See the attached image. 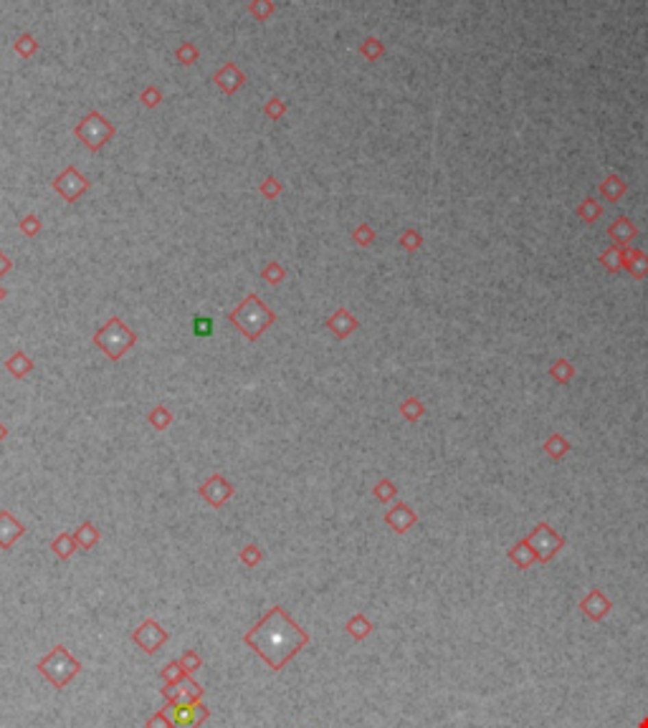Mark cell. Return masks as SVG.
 <instances>
[{
    "instance_id": "obj_31",
    "label": "cell",
    "mask_w": 648,
    "mask_h": 728,
    "mask_svg": "<svg viewBox=\"0 0 648 728\" xmlns=\"http://www.w3.org/2000/svg\"><path fill=\"white\" fill-rule=\"evenodd\" d=\"M192 331H195L198 337H208V334H213V319H205V316H198V319L192 322Z\"/></svg>"
},
{
    "instance_id": "obj_2",
    "label": "cell",
    "mask_w": 648,
    "mask_h": 728,
    "mask_svg": "<svg viewBox=\"0 0 648 728\" xmlns=\"http://www.w3.org/2000/svg\"><path fill=\"white\" fill-rule=\"evenodd\" d=\"M228 322L236 324V326L243 331V337L253 341L276 322V314L271 311V309H266V304H264L256 294H249V296L243 298L241 304L228 314Z\"/></svg>"
},
{
    "instance_id": "obj_12",
    "label": "cell",
    "mask_w": 648,
    "mask_h": 728,
    "mask_svg": "<svg viewBox=\"0 0 648 728\" xmlns=\"http://www.w3.org/2000/svg\"><path fill=\"white\" fill-rule=\"evenodd\" d=\"M385 521L390 523L392 529L398 531V534H406L413 523H416V513H413V508L406 504H395L390 508V511L385 513Z\"/></svg>"
},
{
    "instance_id": "obj_11",
    "label": "cell",
    "mask_w": 648,
    "mask_h": 728,
    "mask_svg": "<svg viewBox=\"0 0 648 728\" xmlns=\"http://www.w3.org/2000/svg\"><path fill=\"white\" fill-rule=\"evenodd\" d=\"M25 534V526L10 511H0V549H10Z\"/></svg>"
},
{
    "instance_id": "obj_22",
    "label": "cell",
    "mask_w": 648,
    "mask_h": 728,
    "mask_svg": "<svg viewBox=\"0 0 648 728\" xmlns=\"http://www.w3.org/2000/svg\"><path fill=\"white\" fill-rule=\"evenodd\" d=\"M180 665H183V671L188 673V675H192L195 671H200V668H203V658H200L195 650H188V653L180 658Z\"/></svg>"
},
{
    "instance_id": "obj_1",
    "label": "cell",
    "mask_w": 648,
    "mask_h": 728,
    "mask_svg": "<svg viewBox=\"0 0 648 728\" xmlns=\"http://www.w3.org/2000/svg\"><path fill=\"white\" fill-rule=\"evenodd\" d=\"M243 642L266 662L271 671H282L294 655L309 645V635L307 629H301L282 607H271L243 635Z\"/></svg>"
},
{
    "instance_id": "obj_42",
    "label": "cell",
    "mask_w": 648,
    "mask_h": 728,
    "mask_svg": "<svg viewBox=\"0 0 648 728\" xmlns=\"http://www.w3.org/2000/svg\"><path fill=\"white\" fill-rule=\"evenodd\" d=\"M640 728H648V718H646V720H640Z\"/></svg>"
},
{
    "instance_id": "obj_9",
    "label": "cell",
    "mask_w": 648,
    "mask_h": 728,
    "mask_svg": "<svg viewBox=\"0 0 648 728\" xmlns=\"http://www.w3.org/2000/svg\"><path fill=\"white\" fill-rule=\"evenodd\" d=\"M162 695H165L167 703H190V701H200L203 698V688L190 675H185L180 683L162 688Z\"/></svg>"
},
{
    "instance_id": "obj_37",
    "label": "cell",
    "mask_w": 648,
    "mask_h": 728,
    "mask_svg": "<svg viewBox=\"0 0 648 728\" xmlns=\"http://www.w3.org/2000/svg\"><path fill=\"white\" fill-rule=\"evenodd\" d=\"M613 180H615V177H608V180L603 182V187H600V190H603V195H610V198H615L618 192H623V185H621V187H613Z\"/></svg>"
},
{
    "instance_id": "obj_3",
    "label": "cell",
    "mask_w": 648,
    "mask_h": 728,
    "mask_svg": "<svg viewBox=\"0 0 648 728\" xmlns=\"http://www.w3.org/2000/svg\"><path fill=\"white\" fill-rule=\"evenodd\" d=\"M36 668H38V673L49 680L51 686L64 690L82 673V662L76 660V658H71V653L64 645H56L49 655H43Z\"/></svg>"
},
{
    "instance_id": "obj_16",
    "label": "cell",
    "mask_w": 648,
    "mask_h": 728,
    "mask_svg": "<svg viewBox=\"0 0 648 728\" xmlns=\"http://www.w3.org/2000/svg\"><path fill=\"white\" fill-rule=\"evenodd\" d=\"M74 536H76V544H79V549L89 551V549H92V546H97V541H99V529H97L92 521H84L82 526L74 531Z\"/></svg>"
},
{
    "instance_id": "obj_6",
    "label": "cell",
    "mask_w": 648,
    "mask_h": 728,
    "mask_svg": "<svg viewBox=\"0 0 648 728\" xmlns=\"http://www.w3.org/2000/svg\"><path fill=\"white\" fill-rule=\"evenodd\" d=\"M165 716L170 718L173 728H200L210 718V708L203 701L190 703H165Z\"/></svg>"
},
{
    "instance_id": "obj_13",
    "label": "cell",
    "mask_w": 648,
    "mask_h": 728,
    "mask_svg": "<svg viewBox=\"0 0 648 728\" xmlns=\"http://www.w3.org/2000/svg\"><path fill=\"white\" fill-rule=\"evenodd\" d=\"M213 81L221 86V89L225 91V94H233V91H238L243 86V81H246V76L241 74V68L238 66H233V64H225L221 71H218L216 76H213Z\"/></svg>"
},
{
    "instance_id": "obj_8",
    "label": "cell",
    "mask_w": 648,
    "mask_h": 728,
    "mask_svg": "<svg viewBox=\"0 0 648 728\" xmlns=\"http://www.w3.org/2000/svg\"><path fill=\"white\" fill-rule=\"evenodd\" d=\"M86 187H89V182H86V177H84V174L79 172L74 165L66 167V170L58 174L56 180H53V190H56L61 198L66 200V203H74L79 195H84V192H86Z\"/></svg>"
},
{
    "instance_id": "obj_20",
    "label": "cell",
    "mask_w": 648,
    "mask_h": 728,
    "mask_svg": "<svg viewBox=\"0 0 648 728\" xmlns=\"http://www.w3.org/2000/svg\"><path fill=\"white\" fill-rule=\"evenodd\" d=\"M185 675H188V673L183 671L180 660H177V662H167L165 668H162V680H165V686H175V683H180Z\"/></svg>"
},
{
    "instance_id": "obj_41",
    "label": "cell",
    "mask_w": 648,
    "mask_h": 728,
    "mask_svg": "<svg viewBox=\"0 0 648 728\" xmlns=\"http://www.w3.org/2000/svg\"><path fill=\"white\" fill-rule=\"evenodd\" d=\"M5 294H8V291H5V289H3V286H0V301L5 298Z\"/></svg>"
},
{
    "instance_id": "obj_29",
    "label": "cell",
    "mask_w": 648,
    "mask_h": 728,
    "mask_svg": "<svg viewBox=\"0 0 648 728\" xmlns=\"http://www.w3.org/2000/svg\"><path fill=\"white\" fill-rule=\"evenodd\" d=\"M264 278H266L269 283H282L284 281L282 263H266V268H264Z\"/></svg>"
},
{
    "instance_id": "obj_5",
    "label": "cell",
    "mask_w": 648,
    "mask_h": 728,
    "mask_svg": "<svg viewBox=\"0 0 648 728\" xmlns=\"http://www.w3.org/2000/svg\"><path fill=\"white\" fill-rule=\"evenodd\" d=\"M76 137L92 149V152H99V149L114 137V125L107 122L99 112H89V114L84 116L82 122L76 125Z\"/></svg>"
},
{
    "instance_id": "obj_33",
    "label": "cell",
    "mask_w": 648,
    "mask_h": 728,
    "mask_svg": "<svg viewBox=\"0 0 648 728\" xmlns=\"http://www.w3.org/2000/svg\"><path fill=\"white\" fill-rule=\"evenodd\" d=\"M21 231H23L25 235H36V233L41 231V220H38L36 216H25L23 223H21Z\"/></svg>"
},
{
    "instance_id": "obj_14",
    "label": "cell",
    "mask_w": 648,
    "mask_h": 728,
    "mask_svg": "<svg viewBox=\"0 0 648 728\" xmlns=\"http://www.w3.org/2000/svg\"><path fill=\"white\" fill-rule=\"evenodd\" d=\"M327 326H329V329H332L334 334L340 337V339H345L349 331L358 326V319H355V316H349L347 309H337V311H334V314L327 319Z\"/></svg>"
},
{
    "instance_id": "obj_10",
    "label": "cell",
    "mask_w": 648,
    "mask_h": 728,
    "mask_svg": "<svg viewBox=\"0 0 648 728\" xmlns=\"http://www.w3.org/2000/svg\"><path fill=\"white\" fill-rule=\"evenodd\" d=\"M200 496L205 498L213 508H221V506L233 496V486L221 476V473H216V476H210V478L200 486Z\"/></svg>"
},
{
    "instance_id": "obj_38",
    "label": "cell",
    "mask_w": 648,
    "mask_h": 728,
    "mask_svg": "<svg viewBox=\"0 0 648 728\" xmlns=\"http://www.w3.org/2000/svg\"><path fill=\"white\" fill-rule=\"evenodd\" d=\"M418 243H421V238H418L416 233H406V235H403V246H406V248H410V250L418 248Z\"/></svg>"
},
{
    "instance_id": "obj_25",
    "label": "cell",
    "mask_w": 648,
    "mask_h": 728,
    "mask_svg": "<svg viewBox=\"0 0 648 728\" xmlns=\"http://www.w3.org/2000/svg\"><path fill=\"white\" fill-rule=\"evenodd\" d=\"M395 491H398V489L392 486L390 480H388V478H382L380 483L375 486V498H380L382 504H388V501H390V498L395 496Z\"/></svg>"
},
{
    "instance_id": "obj_28",
    "label": "cell",
    "mask_w": 648,
    "mask_h": 728,
    "mask_svg": "<svg viewBox=\"0 0 648 728\" xmlns=\"http://www.w3.org/2000/svg\"><path fill=\"white\" fill-rule=\"evenodd\" d=\"M352 238H355V243H360V246H370V243H373V238H375V233H373V228H370V225L362 223L358 231L352 233Z\"/></svg>"
},
{
    "instance_id": "obj_15",
    "label": "cell",
    "mask_w": 648,
    "mask_h": 728,
    "mask_svg": "<svg viewBox=\"0 0 648 728\" xmlns=\"http://www.w3.org/2000/svg\"><path fill=\"white\" fill-rule=\"evenodd\" d=\"M76 549H79V544H76V536L71 534V531H64V534H58V536L51 541V551H53L61 562L71 559V554H74Z\"/></svg>"
},
{
    "instance_id": "obj_21",
    "label": "cell",
    "mask_w": 648,
    "mask_h": 728,
    "mask_svg": "<svg viewBox=\"0 0 648 728\" xmlns=\"http://www.w3.org/2000/svg\"><path fill=\"white\" fill-rule=\"evenodd\" d=\"M16 51L23 58H31L36 51H38V43H36V38L31 34H21V36H18V41H16Z\"/></svg>"
},
{
    "instance_id": "obj_30",
    "label": "cell",
    "mask_w": 648,
    "mask_h": 728,
    "mask_svg": "<svg viewBox=\"0 0 648 728\" xmlns=\"http://www.w3.org/2000/svg\"><path fill=\"white\" fill-rule=\"evenodd\" d=\"M145 728H173V723H170V718L165 716V711L160 708L158 713H152L150 718H147V723H145Z\"/></svg>"
},
{
    "instance_id": "obj_40",
    "label": "cell",
    "mask_w": 648,
    "mask_h": 728,
    "mask_svg": "<svg viewBox=\"0 0 648 728\" xmlns=\"http://www.w3.org/2000/svg\"><path fill=\"white\" fill-rule=\"evenodd\" d=\"M5 435H8V425H3V422H0V443L5 440Z\"/></svg>"
},
{
    "instance_id": "obj_4",
    "label": "cell",
    "mask_w": 648,
    "mask_h": 728,
    "mask_svg": "<svg viewBox=\"0 0 648 728\" xmlns=\"http://www.w3.org/2000/svg\"><path fill=\"white\" fill-rule=\"evenodd\" d=\"M134 341H137L134 331L129 329L119 316H112V319L94 334V344H97L107 356H112V359H119L127 349L132 347Z\"/></svg>"
},
{
    "instance_id": "obj_26",
    "label": "cell",
    "mask_w": 648,
    "mask_h": 728,
    "mask_svg": "<svg viewBox=\"0 0 648 728\" xmlns=\"http://www.w3.org/2000/svg\"><path fill=\"white\" fill-rule=\"evenodd\" d=\"M175 56H177V61H180V64H192V61L198 58V49H195L192 43L185 41V43H180V49L175 51Z\"/></svg>"
},
{
    "instance_id": "obj_36",
    "label": "cell",
    "mask_w": 648,
    "mask_h": 728,
    "mask_svg": "<svg viewBox=\"0 0 648 728\" xmlns=\"http://www.w3.org/2000/svg\"><path fill=\"white\" fill-rule=\"evenodd\" d=\"M261 190H264V195H266V198H276V195L282 192V185H279L274 177H266V182H264V187H261Z\"/></svg>"
},
{
    "instance_id": "obj_35",
    "label": "cell",
    "mask_w": 648,
    "mask_h": 728,
    "mask_svg": "<svg viewBox=\"0 0 648 728\" xmlns=\"http://www.w3.org/2000/svg\"><path fill=\"white\" fill-rule=\"evenodd\" d=\"M142 101H145L147 107H158V104H160V89H155V86H147V89L142 91Z\"/></svg>"
},
{
    "instance_id": "obj_19",
    "label": "cell",
    "mask_w": 648,
    "mask_h": 728,
    "mask_svg": "<svg viewBox=\"0 0 648 728\" xmlns=\"http://www.w3.org/2000/svg\"><path fill=\"white\" fill-rule=\"evenodd\" d=\"M147 420H150L158 430H165L167 425L173 422V413H170L165 405H158V407H152V413L147 415Z\"/></svg>"
},
{
    "instance_id": "obj_34",
    "label": "cell",
    "mask_w": 648,
    "mask_h": 728,
    "mask_svg": "<svg viewBox=\"0 0 648 728\" xmlns=\"http://www.w3.org/2000/svg\"><path fill=\"white\" fill-rule=\"evenodd\" d=\"M284 109H286V104H284L282 99H271V101L266 104V109H264V112H266V116H271V119L276 122V119H279V116L284 114Z\"/></svg>"
},
{
    "instance_id": "obj_32",
    "label": "cell",
    "mask_w": 648,
    "mask_h": 728,
    "mask_svg": "<svg viewBox=\"0 0 648 728\" xmlns=\"http://www.w3.org/2000/svg\"><path fill=\"white\" fill-rule=\"evenodd\" d=\"M362 53H365V56L370 58V61H375V58H377V56L382 53L380 41H377V38H367V41L362 43Z\"/></svg>"
},
{
    "instance_id": "obj_17",
    "label": "cell",
    "mask_w": 648,
    "mask_h": 728,
    "mask_svg": "<svg viewBox=\"0 0 648 728\" xmlns=\"http://www.w3.org/2000/svg\"><path fill=\"white\" fill-rule=\"evenodd\" d=\"M31 367H34L31 356L25 354V352H21V349H18L13 356H10L8 362H5V369H8L13 377H25V374L31 372Z\"/></svg>"
},
{
    "instance_id": "obj_24",
    "label": "cell",
    "mask_w": 648,
    "mask_h": 728,
    "mask_svg": "<svg viewBox=\"0 0 648 728\" xmlns=\"http://www.w3.org/2000/svg\"><path fill=\"white\" fill-rule=\"evenodd\" d=\"M249 10L258 18V21H266V18L274 13V3H269V0H253V3L249 5Z\"/></svg>"
},
{
    "instance_id": "obj_7",
    "label": "cell",
    "mask_w": 648,
    "mask_h": 728,
    "mask_svg": "<svg viewBox=\"0 0 648 728\" xmlns=\"http://www.w3.org/2000/svg\"><path fill=\"white\" fill-rule=\"evenodd\" d=\"M132 642L137 647H142L147 655H155L160 647L167 642V632L160 627V622L155 620H145L140 627L132 632Z\"/></svg>"
},
{
    "instance_id": "obj_27",
    "label": "cell",
    "mask_w": 648,
    "mask_h": 728,
    "mask_svg": "<svg viewBox=\"0 0 648 728\" xmlns=\"http://www.w3.org/2000/svg\"><path fill=\"white\" fill-rule=\"evenodd\" d=\"M400 413L406 415L408 420H416L418 415H423V405H421L418 400H413V398H410V400H406V402L400 405Z\"/></svg>"
},
{
    "instance_id": "obj_18",
    "label": "cell",
    "mask_w": 648,
    "mask_h": 728,
    "mask_svg": "<svg viewBox=\"0 0 648 728\" xmlns=\"http://www.w3.org/2000/svg\"><path fill=\"white\" fill-rule=\"evenodd\" d=\"M345 627H347V632L355 637V640H365V637L373 632V625H370V620H367L365 614H355V617H349Z\"/></svg>"
},
{
    "instance_id": "obj_23",
    "label": "cell",
    "mask_w": 648,
    "mask_h": 728,
    "mask_svg": "<svg viewBox=\"0 0 648 728\" xmlns=\"http://www.w3.org/2000/svg\"><path fill=\"white\" fill-rule=\"evenodd\" d=\"M261 559H264V551H261L256 544H249L241 549V562L246 564V567H256Z\"/></svg>"
},
{
    "instance_id": "obj_39",
    "label": "cell",
    "mask_w": 648,
    "mask_h": 728,
    "mask_svg": "<svg viewBox=\"0 0 648 728\" xmlns=\"http://www.w3.org/2000/svg\"><path fill=\"white\" fill-rule=\"evenodd\" d=\"M8 271H10V258L5 256L3 250H0V278H3V276H5Z\"/></svg>"
}]
</instances>
